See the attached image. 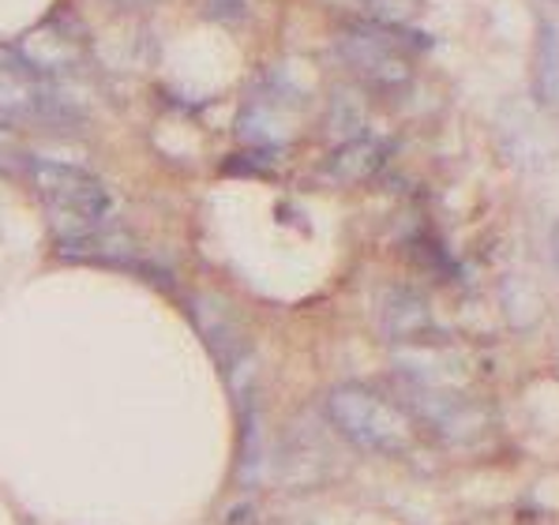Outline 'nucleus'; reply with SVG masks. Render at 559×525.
<instances>
[{"mask_svg":"<svg viewBox=\"0 0 559 525\" xmlns=\"http://www.w3.org/2000/svg\"><path fill=\"white\" fill-rule=\"evenodd\" d=\"M383 166H386V146L380 140H372V135H354V140H346L342 146H334V151L326 154L320 177L326 180V184L354 188V184L372 180Z\"/></svg>","mask_w":559,"mask_h":525,"instance_id":"39448f33","label":"nucleus"},{"mask_svg":"<svg viewBox=\"0 0 559 525\" xmlns=\"http://www.w3.org/2000/svg\"><path fill=\"white\" fill-rule=\"evenodd\" d=\"M80 57H83L80 41L68 31L38 27L20 41V60H27L34 72H41V68H72Z\"/></svg>","mask_w":559,"mask_h":525,"instance_id":"0eeeda50","label":"nucleus"},{"mask_svg":"<svg viewBox=\"0 0 559 525\" xmlns=\"http://www.w3.org/2000/svg\"><path fill=\"white\" fill-rule=\"evenodd\" d=\"M109 4H117V8H151V4H162V0H109Z\"/></svg>","mask_w":559,"mask_h":525,"instance_id":"9d476101","label":"nucleus"},{"mask_svg":"<svg viewBox=\"0 0 559 525\" xmlns=\"http://www.w3.org/2000/svg\"><path fill=\"white\" fill-rule=\"evenodd\" d=\"M360 8L380 27H406L413 15L425 8V0H360Z\"/></svg>","mask_w":559,"mask_h":525,"instance_id":"6e6552de","label":"nucleus"},{"mask_svg":"<svg viewBox=\"0 0 559 525\" xmlns=\"http://www.w3.org/2000/svg\"><path fill=\"white\" fill-rule=\"evenodd\" d=\"M380 326L386 338L406 342V338H425V331L432 326V315H428V305L409 289H394L383 297L380 305Z\"/></svg>","mask_w":559,"mask_h":525,"instance_id":"423d86ee","label":"nucleus"},{"mask_svg":"<svg viewBox=\"0 0 559 525\" xmlns=\"http://www.w3.org/2000/svg\"><path fill=\"white\" fill-rule=\"evenodd\" d=\"M552 252H556V263H559V229H556V237H552Z\"/></svg>","mask_w":559,"mask_h":525,"instance_id":"9b49d317","label":"nucleus"},{"mask_svg":"<svg viewBox=\"0 0 559 525\" xmlns=\"http://www.w3.org/2000/svg\"><path fill=\"white\" fill-rule=\"evenodd\" d=\"M326 417L360 451L376 454H406L417 443L413 417L372 386H334L326 398Z\"/></svg>","mask_w":559,"mask_h":525,"instance_id":"f257e3e1","label":"nucleus"},{"mask_svg":"<svg viewBox=\"0 0 559 525\" xmlns=\"http://www.w3.org/2000/svg\"><path fill=\"white\" fill-rule=\"evenodd\" d=\"M27 162V146H23L20 132L8 124H0V174H12Z\"/></svg>","mask_w":559,"mask_h":525,"instance_id":"1a4fd4ad","label":"nucleus"},{"mask_svg":"<svg viewBox=\"0 0 559 525\" xmlns=\"http://www.w3.org/2000/svg\"><path fill=\"white\" fill-rule=\"evenodd\" d=\"M27 174L64 240H87L106 222L109 192L87 169L60 166V162H27Z\"/></svg>","mask_w":559,"mask_h":525,"instance_id":"f03ea898","label":"nucleus"},{"mask_svg":"<svg viewBox=\"0 0 559 525\" xmlns=\"http://www.w3.org/2000/svg\"><path fill=\"white\" fill-rule=\"evenodd\" d=\"M0 117L34 120V124H60L64 106L41 83V72H34L27 60L0 57Z\"/></svg>","mask_w":559,"mask_h":525,"instance_id":"20e7f679","label":"nucleus"},{"mask_svg":"<svg viewBox=\"0 0 559 525\" xmlns=\"http://www.w3.org/2000/svg\"><path fill=\"white\" fill-rule=\"evenodd\" d=\"M402 27H380V23H368V27H349L338 38V57L349 72L357 75V83L372 91H402L413 80V57L402 46Z\"/></svg>","mask_w":559,"mask_h":525,"instance_id":"7ed1b4c3","label":"nucleus"}]
</instances>
